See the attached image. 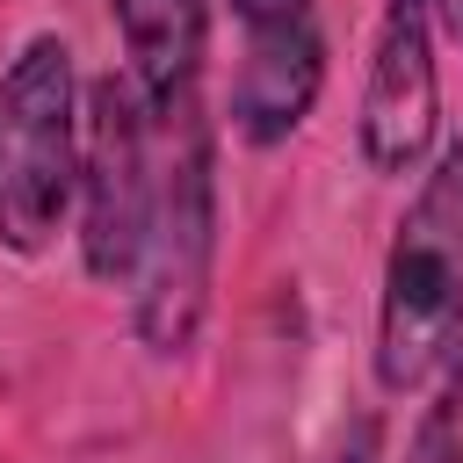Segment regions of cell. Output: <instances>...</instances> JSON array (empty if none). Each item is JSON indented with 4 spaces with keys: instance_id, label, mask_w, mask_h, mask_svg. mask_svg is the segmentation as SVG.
Instances as JSON below:
<instances>
[{
    "instance_id": "7",
    "label": "cell",
    "mask_w": 463,
    "mask_h": 463,
    "mask_svg": "<svg viewBox=\"0 0 463 463\" xmlns=\"http://www.w3.org/2000/svg\"><path fill=\"white\" fill-rule=\"evenodd\" d=\"M116 43H123V72L145 94L152 116L181 109L203 94V65H210V0H109Z\"/></svg>"
},
{
    "instance_id": "4",
    "label": "cell",
    "mask_w": 463,
    "mask_h": 463,
    "mask_svg": "<svg viewBox=\"0 0 463 463\" xmlns=\"http://www.w3.org/2000/svg\"><path fill=\"white\" fill-rule=\"evenodd\" d=\"M152 109L130 87V72H101L80 94V188H72V239L80 268L101 289H123L137 268L145 210H152Z\"/></svg>"
},
{
    "instance_id": "9",
    "label": "cell",
    "mask_w": 463,
    "mask_h": 463,
    "mask_svg": "<svg viewBox=\"0 0 463 463\" xmlns=\"http://www.w3.org/2000/svg\"><path fill=\"white\" fill-rule=\"evenodd\" d=\"M289 7H311V0H232L239 22H268V14H289Z\"/></svg>"
},
{
    "instance_id": "1",
    "label": "cell",
    "mask_w": 463,
    "mask_h": 463,
    "mask_svg": "<svg viewBox=\"0 0 463 463\" xmlns=\"http://www.w3.org/2000/svg\"><path fill=\"white\" fill-rule=\"evenodd\" d=\"M159 159H152V210L130 268V333L152 362H181L203 340L210 289H217V246H224V203H217V130L203 116V94L152 116Z\"/></svg>"
},
{
    "instance_id": "10",
    "label": "cell",
    "mask_w": 463,
    "mask_h": 463,
    "mask_svg": "<svg viewBox=\"0 0 463 463\" xmlns=\"http://www.w3.org/2000/svg\"><path fill=\"white\" fill-rule=\"evenodd\" d=\"M427 7H434V29L463 43V0H427Z\"/></svg>"
},
{
    "instance_id": "6",
    "label": "cell",
    "mask_w": 463,
    "mask_h": 463,
    "mask_svg": "<svg viewBox=\"0 0 463 463\" xmlns=\"http://www.w3.org/2000/svg\"><path fill=\"white\" fill-rule=\"evenodd\" d=\"M239 65H232V137L246 152H275L289 145L318 94H326V29H318V0L268 14V22H239Z\"/></svg>"
},
{
    "instance_id": "5",
    "label": "cell",
    "mask_w": 463,
    "mask_h": 463,
    "mask_svg": "<svg viewBox=\"0 0 463 463\" xmlns=\"http://www.w3.org/2000/svg\"><path fill=\"white\" fill-rule=\"evenodd\" d=\"M441 29L427 0H383L369 29L362 101H354V152L376 181H412L441 145Z\"/></svg>"
},
{
    "instance_id": "8",
    "label": "cell",
    "mask_w": 463,
    "mask_h": 463,
    "mask_svg": "<svg viewBox=\"0 0 463 463\" xmlns=\"http://www.w3.org/2000/svg\"><path fill=\"white\" fill-rule=\"evenodd\" d=\"M412 463H463V427H456V412H434V420L420 427Z\"/></svg>"
},
{
    "instance_id": "2",
    "label": "cell",
    "mask_w": 463,
    "mask_h": 463,
    "mask_svg": "<svg viewBox=\"0 0 463 463\" xmlns=\"http://www.w3.org/2000/svg\"><path fill=\"white\" fill-rule=\"evenodd\" d=\"M463 347V137H441L412 174L376 268L369 369L383 398H412Z\"/></svg>"
},
{
    "instance_id": "3",
    "label": "cell",
    "mask_w": 463,
    "mask_h": 463,
    "mask_svg": "<svg viewBox=\"0 0 463 463\" xmlns=\"http://www.w3.org/2000/svg\"><path fill=\"white\" fill-rule=\"evenodd\" d=\"M80 65L58 29H36L0 65V253L36 260L72 224L80 188Z\"/></svg>"
}]
</instances>
